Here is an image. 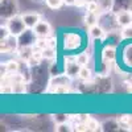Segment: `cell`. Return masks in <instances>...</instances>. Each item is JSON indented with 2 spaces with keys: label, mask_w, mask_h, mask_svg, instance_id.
<instances>
[{
  "label": "cell",
  "mask_w": 132,
  "mask_h": 132,
  "mask_svg": "<svg viewBox=\"0 0 132 132\" xmlns=\"http://www.w3.org/2000/svg\"><path fill=\"white\" fill-rule=\"evenodd\" d=\"M33 2H37V3H40V2H42V0H33Z\"/></svg>",
  "instance_id": "cell-36"
},
{
  "label": "cell",
  "mask_w": 132,
  "mask_h": 132,
  "mask_svg": "<svg viewBox=\"0 0 132 132\" xmlns=\"http://www.w3.org/2000/svg\"><path fill=\"white\" fill-rule=\"evenodd\" d=\"M81 42L82 38L78 33H66L63 36V46L65 49H69V50H74L77 48L81 46Z\"/></svg>",
  "instance_id": "cell-6"
},
{
  "label": "cell",
  "mask_w": 132,
  "mask_h": 132,
  "mask_svg": "<svg viewBox=\"0 0 132 132\" xmlns=\"http://www.w3.org/2000/svg\"><path fill=\"white\" fill-rule=\"evenodd\" d=\"M75 60L81 66H86L87 61H89V56H87V53H79L78 56L75 57Z\"/></svg>",
  "instance_id": "cell-29"
},
{
  "label": "cell",
  "mask_w": 132,
  "mask_h": 132,
  "mask_svg": "<svg viewBox=\"0 0 132 132\" xmlns=\"http://www.w3.org/2000/svg\"><path fill=\"white\" fill-rule=\"evenodd\" d=\"M2 41V45H0V50H2V53L4 54H8L11 52H13L19 48V41H17V36H13L11 35L8 36L7 38L4 40H0Z\"/></svg>",
  "instance_id": "cell-7"
},
{
  "label": "cell",
  "mask_w": 132,
  "mask_h": 132,
  "mask_svg": "<svg viewBox=\"0 0 132 132\" xmlns=\"http://www.w3.org/2000/svg\"><path fill=\"white\" fill-rule=\"evenodd\" d=\"M119 129H122V127H120L119 120H115V119L106 120L102 124V131H119Z\"/></svg>",
  "instance_id": "cell-14"
},
{
  "label": "cell",
  "mask_w": 132,
  "mask_h": 132,
  "mask_svg": "<svg viewBox=\"0 0 132 132\" xmlns=\"http://www.w3.org/2000/svg\"><path fill=\"white\" fill-rule=\"evenodd\" d=\"M91 77H93L91 70L87 68V66H82L81 70H79V74H78V78H79L81 81H90Z\"/></svg>",
  "instance_id": "cell-19"
},
{
  "label": "cell",
  "mask_w": 132,
  "mask_h": 132,
  "mask_svg": "<svg viewBox=\"0 0 132 132\" xmlns=\"http://www.w3.org/2000/svg\"><path fill=\"white\" fill-rule=\"evenodd\" d=\"M4 68H5V71L7 73H17L20 70V63L16 60H11V61L5 62Z\"/></svg>",
  "instance_id": "cell-18"
},
{
  "label": "cell",
  "mask_w": 132,
  "mask_h": 132,
  "mask_svg": "<svg viewBox=\"0 0 132 132\" xmlns=\"http://www.w3.org/2000/svg\"><path fill=\"white\" fill-rule=\"evenodd\" d=\"M32 78H30V93H42L46 87V69L40 63L38 66L32 68Z\"/></svg>",
  "instance_id": "cell-1"
},
{
  "label": "cell",
  "mask_w": 132,
  "mask_h": 132,
  "mask_svg": "<svg viewBox=\"0 0 132 132\" xmlns=\"http://www.w3.org/2000/svg\"><path fill=\"white\" fill-rule=\"evenodd\" d=\"M0 15H2V19L5 20L19 15L17 0H0Z\"/></svg>",
  "instance_id": "cell-2"
},
{
  "label": "cell",
  "mask_w": 132,
  "mask_h": 132,
  "mask_svg": "<svg viewBox=\"0 0 132 132\" xmlns=\"http://www.w3.org/2000/svg\"><path fill=\"white\" fill-rule=\"evenodd\" d=\"M69 91V86H56V89L53 90V93L56 94H65Z\"/></svg>",
  "instance_id": "cell-32"
},
{
  "label": "cell",
  "mask_w": 132,
  "mask_h": 132,
  "mask_svg": "<svg viewBox=\"0 0 132 132\" xmlns=\"http://www.w3.org/2000/svg\"><path fill=\"white\" fill-rule=\"evenodd\" d=\"M102 12H110L114 11V0H96Z\"/></svg>",
  "instance_id": "cell-17"
},
{
  "label": "cell",
  "mask_w": 132,
  "mask_h": 132,
  "mask_svg": "<svg viewBox=\"0 0 132 132\" xmlns=\"http://www.w3.org/2000/svg\"><path fill=\"white\" fill-rule=\"evenodd\" d=\"M82 66L77 62V60L74 57H70L66 60V65H65V73L68 74L69 77L74 78V77H78L79 70H81Z\"/></svg>",
  "instance_id": "cell-8"
},
{
  "label": "cell",
  "mask_w": 132,
  "mask_h": 132,
  "mask_svg": "<svg viewBox=\"0 0 132 132\" xmlns=\"http://www.w3.org/2000/svg\"><path fill=\"white\" fill-rule=\"evenodd\" d=\"M38 37L35 33V30L27 28L21 35L17 36V41H19V48H32L36 45Z\"/></svg>",
  "instance_id": "cell-3"
},
{
  "label": "cell",
  "mask_w": 132,
  "mask_h": 132,
  "mask_svg": "<svg viewBox=\"0 0 132 132\" xmlns=\"http://www.w3.org/2000/svg\"><path fill=\"white\" fill-rule=\"evenodd\" d=\"M79 91L82 94H96V83L95 81H83V83H79Z\"/></svg>",
  "instance_id": "cell-12"
},
{
  "label": "cell",
  "mask_w": 132,
  "mask_h": 132,
  "mask_svg": "<svg viewBox=\"0 0 132 132\" xmlns=\"http://www.w3.org/2000/svg\"><path fill=\"white\" fill-rule=\"evenodd\" d=\"M102 57L103 60H107L110 62H112L115 58H116V52H115V48L108 45V46H104L103 52H102Z\"/></svg>",
  "instance_id": "cell-15"
},
{
  "label": "cell",
  "mask_w": 132,
  "mask_h": 132,
  "mask_svg": "<svg viewBox=\"0 0 132 132\" xmlns=\"http://www.w3.org/2000/svg\"><path fill=\"white\" fill-rule=\"evenodd\" d=\"M129 118L131 116H128V115H122L118 119L119 123H120V127H122L123 129H131V127H129Z\"/></svg>",
  "instance_id": "cell-26"
},
{
  "label": "cell",
  "mask_w": 132,
  "mask_h": 132,
  "mask_svg": "<svg viewBox=\"0 0 132 132\" xmlns=\"http://www.w3.org/2000/svg\"><path fill=\"white\" fill-rule=\"evenodd\" d=\"M87 3H86V0H75V4L74 5H77V7H83V5H86Z\"/></svg>",
  "instance_id": "cell-33"
},
{
  "label": "cell",
  "mask_w": 132,
  "mask_h": 132,
  "mask_svg": "<svg viewBox=\"0 0 132 132\" xmlns=\"http://www.w3.org/2000/svg\"><path fill=\"white\" fill-rule=\"evenodd\" d=\"M86 124H87V131H101L102 129V124L94 118H89Z\"/></svg>",
  "instance_id": "cell-20"
},
{
  "label": "cell",
  "mask_w": 132,
  "mask_h": 132,
  "mask_svg": "<svg viewBox=\"0 0 132 132\" xmlns=\"http://www.w3.org/2000/svg\"><path fill=\"white\" fill-rule=\"evenodd\" d=\"M71 129L73 128H70V126L68 123H60L56 126V131H58V132H69Z\"/></svg>",
  "instance_id": "cell-30"
},
{
  "label": "cell",
  "mask_w": 132,
  "mask_h": 132,
  "mask_svg": "<svg viewBox=\"0 0 132 132\" xmlns=\"http://www.w3.org/2000/svg\"><path fill=\"white\" fill-rule=\"evenodd\" d=\"M63 70H65V68L62 69L61 66H60V63L54 62V63L50 65V68H49V74H50L52 77H57V75H61V74L63 73Z\"/></svg>",
  "instance_id": "cell-21"
},
{
  "label": "cell",
  "mask_w": 132,
  "mask_h": 132,
  "mask_svg": "<svg viewBox=\"0 0 132 132\" xmlns=\"http://www.w3.org/2000/svg\"><path fill=\"white\" fill-rule=\"evenodd\" d=\"M8 36H11V32H9L8 27H7V25H5V27L2 25V28H0V40H4V38H7Z\"/></svg>",
  "instance_id": "cell-31"
},
{
  "label": "cell",
  "mask_w": 132,
  "mask_h": 132,
  "mask_svg": "<svg viewBox=\"0 0 132 132\" xmlns=\"http://www.w3.org/2000/svg\"><path fill=\"white\" fill-rule=\"evenodd\" d=\"M69 119V115L66 114H54L53 115V120L56 122V124H60V123H66Z\"/></svg>",
  "instance_id": "cell-28"
},
{
  "label": "cell",
  "mask_w": 132,
  "mask_h": 132,
  "mask_svg": "<svg viewBox=\"0 0 132 132\" xmlns=\"http://www.w3.org/2000/svg\"><path fill=\"white\" fill-rule=\"evenodd\" d=\"M122 37L126 38V40H132V24L131 25H127V27H123L122 29Z\"/></svg>",
  "instance_id": "cell-27"
},
{
  "label": "cell",
  "mask_w": 132,
  "mask_h": 132,
  "mask_svg": "<svg viewBox=\"0 0 132 132\" xmlns=\"http://www.w3.org/2000/svg\"><path fill=\"white\" fill-rule=\"evenodd\" d=\"M21 16H23V20H24L27 28H30V29H33L41 21V15L36 12H27Z\"/></svg>",
  "instance_id": "cell-11"
},
{
  "label": "cell",
  "mask_w": 132,
  "mask_h": 132,
  "mask_svg": "<svg viewBox=\"0 0 132 132\" xmlns=\"http://www.w3.org/2000/svg\"><path fill=\"white\" fill-rule=\"evenodd\" d=\"M42 56L45 60H54L56 58V50H54V48L46 46L45 49H42Z\"/></svg>",
  "instance_id": "cell-24"
},
{
  "label": "cell",
  "mask_w": 132,
  "mask_h": 132,
  "mask_svg": "<svg viewBox=\"0 0 132 132\" xmlns=\"http://www.w3.org/2000/svg\"><path fill=\"white\" fill-rule=\"evenodd\" d=\"M7 27H8L9 32H11V35H13V36L21 35V33L27 29V25H25L21 15H16L13 17H11L8 20V23H7Z\"/></svg>",
  "instance_id": "cell-4"
},
{
  "label": "cell",
  "mask_w": 132,
  "mask_h": 132,
  "mask_svg": "<svg viewBox=\"0 0 132 132\" xmlns=\"http://www.w3.org/2000/svg\"><path fill=\"white\" fill-rule=\"evenodd\" d=\"M87 7V12H90V13H99V11H101V7H99L98 2H95V0H91V2H89L86 4Z\"/></svg>",
  "instance_id": "cell-23"
},
{
  "label": "cell",
  "mask_w": 132,
  "mask_h": 132,
  "mask_svg": "<svg viewBox=\"0 0 132 132\" xmlns=\"http://www.w3.org/2000/svg\"><path fill=\"white\" fill-rule=\"evenodd\" d=\"M129 127H131V129H132V116L129 118Z\"/></svg>",
  "instance_id": "cell-35"
},
{
  "label": "cell",
  "mask_w": 132,
  "mask_h": 132,
  "mask_svg": "<svg viewBox=\"0 0 132 132\" xmlns=\"http://www.w3.org/2000/svg\"><path fill=\"white\" fill-rule=\"evenodd\" d=\"M46 5L50 8V9H58L62 7V4L65 3V0H45Z\"/></svg>",
  "instance_id": "cell-25"
},
{
  "label": "cell",
  "mask_w": 132,
  "mask_h": 132,
  "mask_svg": "<svg viewBox=\"0 0 132 132\" xmlns=\"http://www.w3.org/2000/svg\"><path fill=\"white\" fill-rule=\"evenodd\" d=\"M33 30H35L37 37H40V38H48L52 35V27L45 20H41L40 23L33 28Z\"/></svg>",
  "instance_id": "cell-9"
},
{
  "label": "cell",
  "mask_w": 132,
  "mask_h": 132,
  "mask_svg": "<svg viewBox=\"0 0 132 132\" xmlns=\"http://www.w3.org/2000/svg\"><path fill=\"white\" fill-rule=\"evenodd\" d=\"M96 83V94H107L112 91V81L108 75H99L95 79Z\"/></svg>",
  "instance_id": "cell-5"
},
{
  "label": "cell",
  "mask_w": 132,
  "mask_h": 132,
  "mask_svg": "<svg viewBox=\"0 0 132 132\" xmlns=\"http://www.w3.org/2000/svg\"><path fill=\"white\" fill-rule=\"evenodd\" d=\"M98 20H99V16H98L96 13H90V12H87V15L85 16V23H86V25H89V27L95 25Z\"/></svg>",
  "instance_id": "cell-22"
},
{
  "label": "cell",
  "mask_w": 132,
  "mask_h": 132,
  "mask_svg": "<svg viewBox=\"0 0 132 132\" xmlns=\"http://www.w3.org/2000/svg\"><path fill=\"white\" fill-rule=\"evenodd\" d=\"M122 60H123V63L127 66V68L132 69V44H129V45H127L123 49Z\"/></svg>",
  "instance_id": "cell-13"
},
{
  "label": "cell",
  "mask_w": 132,
  "mask_h": 132,
  "mask_svg": "<svg viewBox=\"0 0 132 132\" xmlns=\"http://www.w3.org/2000/svg\"><path fill=\"white\" fill-rule=\"evenodd\" d=\"M46 41H48V46H50V48H54V45H56V44H54L56 38H54V37H52V38H49V40H46Z\"/></svg>",
  "instance_id": "cell-34"
},
{
  "label": "cell",
  "mask_w": 132,
  "mask_h": 132,
  "mask_svg": "<svg viewBox=\"0 0 132 132\" xmlns=\"http://www.w3.org/2000/svg\"><path fill=\"white\" fill-rule=\"evenodd\" d=\"M116 20H118V24L119 27H127L132 24V11L128 9H123V11H119L116 12Z\"/></svg>",
  "instance_id": "cell-10"
},
{
  "label": "cell",
  "mask_w": 132,
  "mask_h": 132,
  "mask_svg": "<svg viewBox=\"0 0 132 132\" xmlns=\"http://www.w3.org/2000/svg\"><path fill=\"white\" fill-rule=\"evenodd\" d=\"M104 29L99 25V24H95V25H93V27H90V36L93 37V38H95V40H98V38H102L103 37V35H104Z\"/></svg>",
  "instance_id": "cell-16"
}]
</instances>
